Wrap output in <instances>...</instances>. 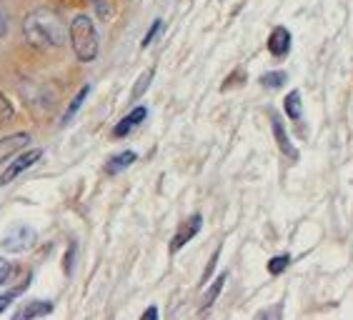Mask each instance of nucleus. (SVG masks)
Returning <instances> with one entry per match:
<instances>
[{
  "label": "nucleus",
  "mask_w": 353,
  "mask_h": 320,
  "mask_svg": "<svg viewBox=\"0 0 353 320\" xmlns=\"http://www.w3.org/2000/svg\"><path fill=\"white\" fill-rule=\"evenodd\" d=\"M23 35L30 48L38 50H50L61 48L65 41V28H63L61 18L50 8H38L33 13L26 15L23 21Z\"/></svg>",
  "instance_id": "1"
},
{
  "label": "nucleus",
  "mask_w": 353,
  "mask_h": 320,
  "mask_svg": "<svg viewBox=\"0 0 353 320\" xmlns=\"http://www.w3.org/2000/svg\"><path fill=\"white\" fill-rule=\"evenodd\" d=\"M70 48L81 63H90L98 58V30L88 15H75L68 28Z\"/></svg>",
  "instance_id": "2"
},
{
  "label": "nucleus",
  "mask_w": 353,
  "mask_h": 320,
  "mask_svg": "<svg viewBox=\"0 0 353 320\" xmlns=\"http://www.w3.org/2000/svg\"><path fill=\"white\" fill-rule=\"evenodd\" d=\"M35 240H38L35 228H30L26 223H18L13 228H8V233L0 240V248L8 253H26L35 246Z\"/></svg>",
  "instance_id": "3"
},
{
  "label": "nucleus",
  "mask_w": 353,
  "mask_h": 320,
  "mask_svg": "<svg viewBox=\"0 0 353 320\" xmlns=\"http://www.w3.org/2000/svg\"><path fill=\"white\" fill-rule=\"evenodd\" d=\"M41 156H43L41 148H30V150H26V153H21V156L15 158L13 163L3 171V175H0V185H10L15 178L21 175V173H26L28 168H33V165L41 160Z\"/></svg>",
  "instance_id": "4"
},
{
  "label": "nucleus",
  "mask_w": 353,
  "mask_h": 320,
  "mask_svg": "<svg viewBox=\"0 0 353 320\" xmlns=\"http://www.w3.org/2000/svg\"><path fill=\"white\" fill-rule=\"evenodd\" d=\"M201 225H203V215H201V213L185 218L183 223H181V228L176 231V235H173V240H170V253H178L185 243H190V240L196 238L198 233H201Z\"/></svg>",
  "instance_id": "5"
},
{
  "label": "nucleus",
  "mask_w": 353,
  "mask_h": 320,
  "mask_svg": "<svg viewBox=\"0 0 353 320\" xmlns=\"http://www.w3.org/2000/svg\"><path fill=\"white\" fill-rule=\"evenodd\" d=\"M28 143H30V136H28V133H13V136L0 138V165L6 163V160H10V158H13L18 150L26 148Z\"/></svg>",
  "instance_id": "6"
},
{
  "label": "nucleus",
  "mask_w": 353,
  "mask_h": 320,
  "mask_svg": "<svg viewBox=\"0 0 353 320\" xmlns=\"http://www.w3.org/2000/svg\"><path fill=\"white\" fill-rule=\"evenodd\" d=\"M268 50H271L273 58H285V55L291 53V33H288V28H273L271 38H268Z\"/></svg>",
  "instance_id": "7"
},
{
  "label": "nucleus",
  "mask_w": 353,
  "mask_h": 320,
  "mask_svg": "<svg viewBox=\"0 0 353 320\" xmlns=\"http://www.w3.org/2000/svg\"><path fill=\"white\" fill-rule=\"evenodd\" d=\"M271 125H273V136H276V143H279L281 153H283V156H288L291 160H299V150L293 148L291 138H288L283 123H281V118L279 116H271Z\"/></svg>",
  "instance_id": "8"
},
{
  "label": "nucleus",
  "mask_w": 353,
  "mask_h": 320,
  "mask_svg": "<svg viewBox=\"0 0 353 320\" xmlns=\"http://www.w3.org/2000/svg\"><path fill=\"white\" fill-rule=\"evenodd\" d=\"M145 116H148V110L143 108V105H138L136 110H130L128 116L123 118L121 123L116 125V130H113V136L116 138H125L130 133V130L136 128L138 123H143V120H145Z\"/></svg>",
  "instance_id": "9"
},
{
  "label": "nucleus",
  "mask_w": 353,
  "mask_h": 320,
  "mask_svg": "<svg viewBox=\"0 0 353 320\" xmlns=\"http://www.w3.org/2000/svg\"><path fill=\"white\" fill-rule=\"evenodd\" d=\"M53 313V303L50 300H33V303H28V306H23L18 313H15V318L18 320H26V318H46V315Z\"/></svg>",
  "instance_id": "10"
},
{
  "label": "nucleus",
  "mask_w": 353,
  "mask_h": 320,
  "mask_svg": "<svg viewBox=\"0 0 353 320\" xmlns=\"http://www.w3.org/2000/svg\"><path fill=\"white\" fill-rule=\"evenodd\" d=\"M136 153L133 150H123L121 156H116V158H110L108 163H105V173L108 175H118V173H123L125 168H130V165L136 163Z\"/></svg>",
  "instance_id": "11"
},
{
  "label": "nucleus",
  "mask_w": 353,
  "mask_h": 320,
  "mask_svg": "<svg viewBox=\"0 0 353 320\" xmlns=\"http://www.w3.org/2000/svg\"><path fill=\"white\" fill-rule=\"evenodd\" d=\"M283 108H285V116L291 118L293 123H299L301 118H303V105H301V93L299 90H291L283 100Z\"/></svg>",
  "instance_id": "12"
},
{
  "label": "nucleus",
  "mask_w": 353,
  "mask_h": 320,
  "mask_svg": "<svg viewBox=\"0 0 353 320\" xmlns=\"http://www.w3.org/2000/svg\"><path fill=\"white\" fill-rule=\"evenodd\" d=\"M88 93H90V85H83V88L78 90V96H75L73 100H70L68 110H65V113H63V118H61V125H68L70 120H73V118H75V113H78V110H81L83 100H85V98H88Z\"/></svg>",
  "instance_id": "13"
},
{
  "label": "nucleus",
  "mask_w": 353,
  "mask_h": 320,
  "mask_svg": "<svg viewBox=\"0 0 353 320\" xmlns=\"http://www.w3.org/2000/svg\"><path fill=\"white\" fill-rule=\"evenodd\" d=\"M225 280H228V275H225V273H221V275H218L216 278V283H213L211 288H208V293L203 295V310H208V308L213 306V303H216V298L218 295H221V290H223V286H225Z\"/></svg>",
  "instance_id": "14"
},
{
  "label": "nucleus",
  "mask_w": 353,
  "mask_h": 320,
  "mask_svg": "<svg viewBox=\"0 0 353 320\" xmlns=\"http://www.w3.org/2000/svg\"><path fill=\"white\" fill-rule=\"evenodd\" d=\"M285 81H288L285 70H271V73L261 75V85H263V88H268V90H279Z\"/></svg>",
  "instance_id": "15"
},
{
  "label": "nucleus",
  "mask_w": 353,
  "mask_h": 320,
  "mask_svg": "<svg viewBox=\"0 0 353 320\" xmlns=\"http://www.w3.org/2000/svg\"><path fill=\"white\" fill-rule=\"evenodd\" d=\"M153 75H156V70H145V73L138 78V85H136V90H133V100H138V98L148 90V85H150V81H153Z\"/></svg>",
  "instance_id": "16"
},
{
  "label": "nucleus",
  "mask_w": 353,
  "mask_h": 320,
  "mask_svg": "<svg viewBox=\"0 0 353 320\" xmlns=\"http://www.w3.org/2000/svg\"><path fill=\"white\" fill-rule=\"evenodd\" d=\"M288 263H291L288 255H276V258H271V263H268V273H271V275H281V273L288 268Z\"/></svg>",
  "instance_id": "17"
},
{
  "label": "nucleus",
  "mask_w": 353,
  "mask_h": 320,
  "mask_svg": "<svg viewBox=\"0 0 353 320\" xmlns=\"http://www.w3.org/2000/svg\"><path fill=\"white\" fill-rule=\"evenodd\" d=\"M13 103L8 100L6 96H3V93H0V123H8V120H10V118H13Z\"/></svg>",
  "instance_id": "18"
},
{
  "label": "nucleus",
  "mask_w": 353,
  "mask_h": 320,
  "mask_svg": "<svg viewBox=\"0 0 353 320\" xmlns=\"http://www.w3.org/2000/svg\"><path fill=\"white\" fill-rule=\"evenodd\" d=\"M161 28H163V21H153V25H150V30L145 33V38H143V48H148L150 43H153V38H156L158 33H161Z\"/></svg>",
  "instance_id": "19"
},
{
  "label": "nucleus",
  "mask_w": 353,
  "mask_h": 320,
  "mask_svg": "<svg viewBox=\"0 0 353 320\" xmlns=\"http://www.w3.org/2000/svg\"><path fill=\"white\" fill-rule=\"evenodd\" d=\"M95 10H98V18H101V21H108L110 18L108 0H95Z\"/></svg>",
  "instance_id": "20"
},
{
  "label": "nucleus",
  "mask_w": 353,
  "mask_h": 320,
  "mask_svg": "<svg viewBox=\"0 0 353 320\" xmlns=\"http://www.w3.org/2000/svg\"><path fill=\"white\" fill-rule=\"evenodd\" d=\"M10 275H13V266H10L8 260L0 258V286H3V283H6V280L10 278Z\"/></svg>",
  "instance_id": "21"
},
{
  "label": "nucleus",
  "mask_w": 353,
  "mask_h": 320,
  "mask_svg": "<svg viewBox=\"0 0 353 320\" xmlns=\"http://www.w3.org/2000/svg\"><path fill=\"white\" fill-rule=\"evenodd\" d=\"M23 288H26V286H23ZM23 288H18V290H10V293H6V295H0V313H3V310L10 306V300H15V295L21 293Z\"/></svg>",
  "instance_id": "22"
},
{
  "label": "nucleus",
  "mask_w": 353,
  "mask_h": 320,
  "mask_svg": "<svg viewBox=\"0 0 353 320\" xmlns=\"http://www.w3.org/2000/svg\"><path fill=\"white\" fill-rule=\"evenodd\" d=\"M218 255H221V248H216V253H213L211 263H208V268H205V273H203V283H205V280H208V278H211V275H213V270H216Z\"/></svg>",
  "instance_id": "23"
},
{
  "label": "nucleus",
  "mask_w": 353,
  "mask_h": 320,
  "mask_svg": "<svg viewBox=\"0 0 353 320\" xmlns=\"http://www.w3.org/2000/svg\"><path fill=\"white\" fill-rule=\"evenodd\" d=\"M158 318V308L156 306H150L145 313H143V320H156Z\"/></svg>",
  "instance_id": "24"
},
{
  "label": "nucleus",
  "mask_w": 353,
  "mask_h": 320,
  "mask_svg": "<svg viewBox=\"0 0 353 320\" xmlns=\"http://www.w3.org/2000/svg\"><path fill=\"white\" fill-rule=\"evenodd\" d=\"M8 33V21H6V13H3V8H0V38Z\"/></svg>",
  "instance_id": "25"
},
{
  "label": "nucleus",
  "mask_w": 353,
  "mask_h": 320,
  "mask_svg": "<svg viewBox=\"0 0 353 320\" xmlns=\"http://www.w3.org/2000/svg\"><path fill=\"white\" fill-rule=\"evenodd\" d=\"M273 315H281L279 308H276V310H263V313H259V318H273Z\"/></svg>",
  "instance_id": "26"
}]
</instances>
